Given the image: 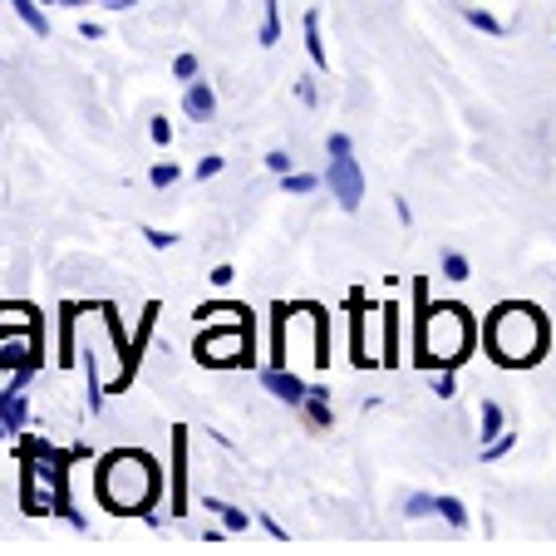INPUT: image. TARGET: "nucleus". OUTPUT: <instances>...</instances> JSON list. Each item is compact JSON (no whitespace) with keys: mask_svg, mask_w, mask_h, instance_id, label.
<instances>
[{"mask_svg":"<svg viewBox=\"0 0 556 556\" xmlns=\"http://www.w3.org/2000/svg\"><path fill=\"white\" fill-rule=\"evenodd\" d=\"M0 439H11V429H5V424H0Z\"/></svg>","mask_w":556,"mask_h":556,"instance_id":"obj_37","label":"nucleus"},{"mask_svg":"<svg viewBox=\"0 0 556 556\" xmlns=\"http://www.w3.org/2000/svg\"><path fill=\"white\" fill-rule=\"evenodd\" d=\"M237 281V271H231V266H212V286H231Z\"/></svg>","mask_w":556,"mask_h":556,"instance_id":"obj_34","label":"nucleus"},{"mask_svg":"<svg viewBox=\"0 0 556 556\" xmlns=\"http://www.w3.org/2000/svg\"><path fill=\"white\" fill-rule=\"evenodd\" d=\"M463 15H468V25H478V30L503 35V21H497V15H488V11H463Z\"/></svg>","mask_w":556,"mask_h":556,"instance_id":"obj_29","label":"nucleus"},{"mask_svg":"<svg viewBox=\"0 0 556 556\" xmlns=\"http://www.w3.org/2000/svg\"><path fill=\"white\" fill-rule=\"evenodd\" d=\"M207 513H217V517H222V532H247V527H252V517H247L242 507L217 503V497H207Z\"/></svg>","mask_w":556,"mask_h":556,"instance_id":"obj_18","label":"nucleus"},{"mask_svg":"<svg viewBox=\"0 0 556 556\" xmlns=\"http://www.w3.org/2000/svg\"><path fill=\"white\" fill-rule=\"evenodd\" d=\"M70 463H74V453H54L50 443H30V448H25V458H21V468H25L21 472V478H25L21 507L30 517L60 513L74 532H89L85 513H74V503H70Z\"/></svg>","mask_w":556,"mask_h":556,"instance_id":"obj_3","label":"nucleus"},{"mask_svg":"<svg viewBox=\"0 0 556 556\" xmlns=\"http://www.w3.org/2000/svg\"><path fill=\"white\" fill-rule=\"evenodd\" d=\"M143 237H148V247H153V252H168V247L178 242V237H173V231H163V227H143Z\"/></svg>","mask_w":556,"mask_h":556,"instance_id":"obj_30","label":"nucleus"},{"mask_svg":"<svg viewBox=\"0 0 556 556\" xmlns=\"http://www.w3.org/2000/svg\"><path fill=\"white\" fill-rule=\"evenodd\" d=\"M192 320H198V326H242V320H252V315H247V305L217 301V305H198V311H192Z\"/></svg>","mask_w":556,"mask_h":556,"instance_id":"obj_15","label":"nucleus"},{"mask_svg":"<svg viewBox=\"0 0 556 556\" xmlns=\"http://www.w3.org/2000/svg\"><path fill=\"white\" fill-rule=\"evenodd\" d=\"M497 433H507V429H503V404H497V400H483V443H493Z\"/></svg>","mask_w":556,"mask_h":556,"instance_id":"obj_23","label":"nucleus"},{"mask_svg":"<svg viewBox=\"0 0 556 556\" xmlns=\"http://www.w3.org/2000/svg\"><path fill=\"white\" fill-rule=\"evenodd\" d=\"M326 188L336 192V202L345 212H355L365 202V173H359L355 153H350L345 134H330V168H326Z\"/></svg>","mask_w":556,"mask_h":556,"instance_id":"obj_9","label":"nucleus"},{"mask_svg":"<svg viewBox=\"0 0 556 556\" xmlns=\"http://www.w3.org/2000/svg\"><path fill=\"white\" fill-rule=\"evenodd\" d=\"M305 54H311L315 70H326V40H320V15L305 11Z\"/></svg>","mask_w":556,"mask_h":556,"instance_id":"obj_16","label":"nucleus"},{"mask_svg":"<svg viewBox=\"0 0 556 556\" xmlns=\"http://www.w3.org/2000/svg\"><path fill=\"white\" fill-rule=\"evenodd\" d=\"M99 5H109V11H128V5H138V0H99Z\"/></svg>","mask_w":556,"mask_h":556,"instance_id":"obj_35","label":"nucleus"},{"mask_svg":"<svg viewBox=\"0 0 556 556\" xmlns=\"http://www.w3.org/2000/svg\"><path fill=\"white\" fill-rule=\"evenodd\" d=\"M11 11L25 21V30H35V35H50V15L40 11V0H11Z\"/></svg>","mask_w":556,"mask_h":556,"instance_id":"obj_17","label":"nucleus"},{"mask_svg":"<svg viewBox=\"0 0 556 556\" xmlns=\"http://www.w3.org/2000/svg\"><path fill=\"white\" fill-rule=\"evenodd\" d=\"M217 173H222V157H217V153H207V157L198 163V178L207 182V178H217Z\"/></svg>","mask_w":556,"mask_h":556,"instance_id":"obj_33","label":"nucleus"},{"mask_svg":"<svg viewBox=\"0 0 556 556\" xmlns=\"http://www.w3.org/2000/svg\"><path fill=\"white\" fill-rule=\"evenodd\" d=\"M148 138H153L157 148H168L173 143V124H168V118H153V124H148Z\"/></svg>","mask_w":556,"mask_h":556,"instance_id":"obj_32","label":"nucleus"},{"mask_svg":"<svg viewBox=\"0 0 556 556\" xmlns=\"http://www.w3.org/2000/svg\"><path fill=\"white\" fill-rule=\"evenodd\" d=\"M433 513H439L448 527H458V532H463V527H468V507H463L458 497H439V507H433Z\"/></svg>","mask_w":556,"mask_h":556,"instance_id":"obj_24","label":"nucleus"},{"mask_svg":"<svg viewBox=\"0 0 556 556\" xmlns=\"http://www.w3.org/2000/svg\"><path fill=\"white\" fill-rule=\"evenodd\" d=\"M178 178H182L178 163H153V173H148V182H153V188H173Z\"/></svg>","mask_w":556,"mask_h":556,"instance_id":"obj_26","label":"nucleus"},{"mask_svg":"<svg viewBox=\"0 0 556 556\" xmlns=\"http://www.w3.org/2000/svg\"><path fill=\"white\" fill-rule=\"evenodd\" d=\"M50 5H70V11H79V5H94V0H50Z\"/></svg>","mask_w":556,"mask_h":556,"instance_id":"obj_36","label":"nucleus"},{"mask_svg":"<svg viewBox=\"0 0 556 556\" xmlns=\"http://www.w3.org/2000/svg\"><path fill=\"white\" fill-rule=\"evenodd\" d=\"M157 493H163V472L148 453L138 448H118L99 463V478H94V497L104 503V513L114 517H143L153 513Z\"/></svg>","mask_w":556,"mask_h":556,"instance_id":"obj_2","label":"nucleus"},{"mask_svg":"<svg viewBox=\"0 0 556 556\" xmlns=\"http://www.w3.org/2000/svg\"><path fill=\"white\" fill-rule=\"evenodd\" d=\"M25 379L30 375H15L11 384L0 389V424L11 433H25V424H30V400H25Z\"/></svg>","mask_w":556,"mask_h":556,"instance_id":"obj_12","label":"nucleus"},{"mask_svg":"<svg viewBox=\"0 0 556 556\" xmlns=\"http://www.w3.org/2000/svg\"><path fill=\"white\" fill-rule=\"evenodd\" d=\"M262 384L271 389V394H276L281 404H291V409H301L305 394H311V389H305V379L295 375L291 365H271V369H262Z\"/></svg>","mask_w":556,"mask_h":556,"instance_id":"obj_13","label":"nucleus"},{"mask_svg":"<svg viewBox=\"0 0 556 556\" xmlns=\"http://www.w3.org/2000/svg\"><path fill=\"white\" fill-rule=\"evenodd\" d=\"M291 163H295V157L286 153V148H271V153H266V168H271L276 178H281V173H291Z\"/></svg>","mask_w":556,"mask_h":556,"instance_id":"obj_31","label":"nucleus"},{"mask_svg":"<svg viewBox=\"0 0 556 556\" xmlns=\"http://www.w3.org/2000/svg\"><path fill=\"white\" fill-rule=\"evenodd\" d=\"M433 507H439V497H429V493H414V497H404V513H409V517H429Z\"/></svg>","mask_w":556,"mask_h":556,"instance_id":"obj_28","label":"nucleus"},{"mask_svg":"<svg viewBox=\"0 0 556 556\" xmlns=\"http://www.w3.org/2000/svg\"><path fill=\"white\" fill-rule=\"evenodd\" d=\"M198 365L207 369H231V365H252V320L242 326H207L202 340L192 345Z\"/></svg>","mask_w":556,"mask_h":556,"instance_id":"obj_8","label":"nucleus"},{"mask_svg":"<svg viewBox=\"0 0 556 556\" xmlns=\"http://www.w3.org/2000/svg\"><path fill=\"white\" fill-rule=\"evenodd\" d=\"M188 513V429H173V472H168V517Z\"/></svg>","mask_w":556,"mask_h":556,"instance_id":"obj_11","label":"nucleus"},{"mask_svg":"<svg viewBox=\"0 0 556 556\" xmlns=\"http://www.w3.org/2000/svg\"><path fill=\"white\" fill-rule=\"evenodd\" d=\"M85 336V379H89V414L104 409L109 394H124L134 384L138 365L134 350L124 340V326H118L114 305H70L64 311V336Z\"/></svg>","mask_w":556,"mask_h":556,"instance_id":"obj_1","label":"nucleus"},{"mask_svg":"<svg viewBox=\"0 0 556 556\" xmlns=\"http://www.w3.org/2000/svg\"><path fill=\"white\" fill-rule=\"evenodd\" d=\"M468 256L463 252H443V276H448V281H468Z\"/></svg>","mask_w":556,"mask_h":556,"instance_id":"obj_25","label":"nucleus"},{"mask_svg":"<svg viewBox=\"0 0 556 556\" xmlns=\"http://www.w3.org/2000/svg\"><path fill=\"white\" fill-rule=\"evenodd\" d=\"M0 369L11 375L40 369V326H0Z\"/></svg>","mask_w":556,"mask_h":556,"instance_id":"obj_10","label":"nucleus"},{"mask_svg":"<svg viewBox=\"0 0 556 556\" xmlns=\"http://www.w3.org/2000/svg\"><path fill=\"white\" fill-rule=\"evenodd\" d=\"M281 40V0H262V45Z\"/></svg>","mask_w":556,"mask_h":556,"instance_id":"obj_20","label":"nucleus"},{"mask_svg":"<svg viewBox=\"0 0 556 556\" xmlns=\"http://www.w3.org/2000/svg\"><path fill=\"white\" fill-rule=\"evenodd\" d=\"M394 305H355L350 315V355H355L359 369H375V365H394Z\"/></svg>","mask_w":556,"mask_h":556,"instance_id":"obj_7","label":"nucleus"},{"mask_svg":"<svg viewBox=\"0 0 556 556\" xmlns=\"http://www.w3.org/2000/svg\"><path fill=\"white\" fill-rule=\"evenodd\" d=\"M414 350H419V365H429V369L463 365V359H468V350H472V320H468V311H463V305H453V301L424 305Z\"/></svg>","mask_w":556,"mask_h":556,"instance_id":"obj_6","label":"nucleus"},{"mask_svg":"<svg viewBox=\"0 0 556 556\" xmlns=\"http://www.w3.org/2000/svg\"><path fill=\"white\" fill-rule=\"evenodd\" d=\"M198 54H178V60H173V79H182V85H192V79H198Z\"/></svg>","mask_w":556,"mask_h":556,"instance_id":"obj_27","label":"nucleus"},{"mask_svg":"<svg viewBox=\"0 0 556 556\" xmlns=\"http://www.w3.org/2000/svg\"><path fill=\"white\" fill-rule=\"evenodd\" d=\"M271 355L276 365H330V320L315 305H276L271 311Z\"/></svg>","mask_w":556,"mask_h":556,"instance_id":"obj_5","label":"nucleus"},{"mask_svg":"<svg viewBox=\"0 0 556 556\" xmlns=\"http://www.w3.org/2000/svg\"><path fill=\"white\" fill-rule=\"evenodd\" d=\"M0 326H40L35 320V305H21V301H0Z\"/></svg>","mask_w":556,"mask_h":556,"instance_id":"obj_22","label":"nucleus"},{"mask_svg":"<svg viewBox=\"0 0 556 556\" xmlns=\"http://www.w3.org/2000/svg\"><path fill=\"white\" fill-rule=\"evenodd\" d=\"M182 114L192 118V124H207L212 114H217V94H212L207 79H192L188 94H182Z\"/></svg>","mask_w":556,"mask_h":556,"instance_id":"obj_14","label":"nucleus"},{"mask_svg":"<svg viewBox=\"0 0 556 556\" xmlns=\"http://www.w3.org/2000/svg\"><path fill=\"white\" fill-rule=\"evenodd\" d=\"M320 188V178L315 173H281V192L286 198H305V192Z\"/></svg>","mask_w":556,"mask_h":556,"instance_id":"obj_21","label":"nucleus"},{"mask_svg":"<svg viewBox=\"0 0 556 556\" xmlns=\"http://www.w3.org/2000/svg\"><path fill=\"white\" fill-rule=\"evenodd\" d=\"M305 419L315 424V429H330V419H336V414H330V400H326V389H311V394H305Z\"/></svg>","mask_w":556,"mask_h":556,"instance_id":"obj_19","label":"nucleus"},{"mask_svg":"<svg viewBox=\"0 0 556 556\" xmlns=\"http://www.w3.org/2000/svg\"><path fill=\"white\" fill-rule=\"evenodd\" d=\"M483 340H488V355H493L497 365L527 369V365H536V359L546 355L552 330H546V320H542V311H536V305L507 301V305H497V311H493Z\"/></svg>","mask_w":556,"mask_h":556,"instance_id":"obj_4","label":"nucleus"}]
</instances>
